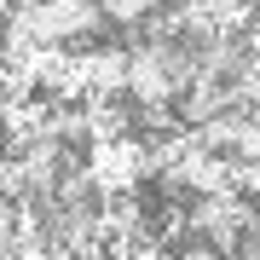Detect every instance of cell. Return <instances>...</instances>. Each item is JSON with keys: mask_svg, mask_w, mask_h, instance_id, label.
<instances>
[{"mask_svg": "<svg viewBox=\"0 0 260 260\" xmlns=\"http://www.w3.org/2000/svg\"><path fill=\"white\" fill-rule=\"evenodd\" d=\"M104 23V12L93 0H23L6 23V52L23 47H64V41H81Z\"/></svg>", "mask_w": 260, "mask_h": 260, "instance_id": "1", "label": "cell"}, {"mask_svg": "<svg viewBox=\"0 0 260 260\" xmlns=\"http://www.w3.org/2000/svg\"><path fill=\"white\" fill-rule=\"evenodd\" d=\"M93 6L104 12V18H121V23H139V18H156V12H168L174 0H93Z\"/></svg>", "mask_w": 260, "mask_h": 260, "instance_id": "2", "label": "cell"}]
</instances>
